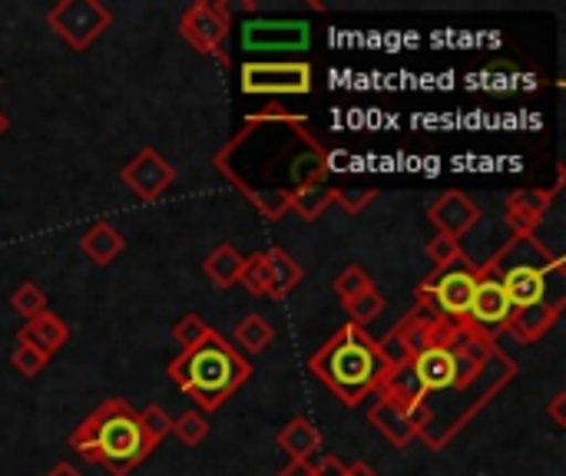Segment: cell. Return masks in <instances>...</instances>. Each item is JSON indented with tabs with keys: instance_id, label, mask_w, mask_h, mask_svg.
I'll return each instance as SVG.
<instances>
[{
	"instance_id": "obj_1",
	"label": "cell",
	"mask_w": 566,
	"mask_h": 476,
	"mask_svg": "<svg viewBox=\"0 0 566 476\" xmlns=\"http://www.w3.org/2000/svg\"><path fill=\"white\" fill-rule=\"evenodd\" d=\"M328 146L305 116L282 106L259 109L216 152V172L269 222L292 209V195L328 179Z\"/></svg>"
},
{
	"instance_id": "obj_2",
	"label": "cell",
	"mask_w": 566,
	"mask_h": 476,
	"mask_svg": "<svg viewBox=\"0 0 566 476\" xmlns=\"http://www.w3.org/2000/svg\"><path fill=\"white\" fill-rule=\"evenodd\" d=\"M70 451L86 464L106 467L113 476H126L156 451V444L146 437L139 414L123 398H106L70 434Z\"/></svg>"
},
{
	"instance_id": "obj_3",
	"label": "cell",
	"mask_w": 566,
	"mask_h": 476,
	"mask_svg": "<svg viewBox=\"0 0 566 476\" xmlns=\"http://www.w3.org/2000/svg\"><path fill=\"white\" fill-rule=\"evenodd\" d=\"M166 378L186 398H192L202 414H209L219 411L252 378V364L219 331H212L199 345L179 351V358L169 361Z\"/></svg>"
},
{
	"instance_id": "obj_4",
	"label": "cell",
	"mask_w": 566,
	"mask_h": 476,
	"mask_svg": "<svg viewBox=\"0 0 566 476\" xmlns=\"http://www.w3.org/2000/svg\"><path fill=\"white\" fill-rule=\"evenodd\" d=\"M517 361H511L504 351H497L488 368L481 371L478 381L464 384V388H448L441 394H428L421 401V408L415 411V421H418V437L431 447V451H441L451 444V437L458 431H464V424L481 411L488 408L514 378H517Z\"/></svg>"
},
{
	"instance_id": "obj_5",
	"label": "cell",
	"mask_w": 566,
	"mask_h": 476,
	"mask_svg": "<svg viewBox=\"0 0 566 476\" xmlns=\"http://www.w3.org/2000/svg\"><path fill=\"white\" fill-rule=\"evenodd\" d=\"M308 371L348 408L361 404L385 381V361L365 328L342 325L312 358Z\"/></svg>"
},
{
	"instance_id": "obj_6",
	"label": "cell",
	"mask_w": 566,
	"mask_h": 476,
	"mask_svg": "<svg viewBox=\"0 0 566 476\" xmlns=\"http://www.w3.org/2000/svg\"><path fill=\"white\" fill-rule=\"evenodd\" d=\"M239 76L249 96H308L315 86L312 63L305 60H245Z\"/></svg>"
},
{
	"instance_id": "obj_7",
	"label": "cell",
	"mask_w": 566,
	"mask_h": 476,
	"mask_svg": "<svg viewBox=\"0 0 566 476\" xmlns=\"http://www.w3.org/2000/svg\"><path fill=\"white\" fill-rule=\"evenodd\" d=\"M46 23L73 53H86L113 23V10L99 0H60L46 10Z\"/></svg>"
},
{
	"instance_id": "obj_8",
	"label": "cell",
	"mask_w": 566,
	"mask_h": 476,
	"mask_svg": "<svg viewBox=\"0 0 566 476\" xmlns=\"http://www.w3.org/2000/svg\"><path fill=\"white\" fill-rule=\"evenodd\" d=\"M229 27H232V3L222 0H196L179 17V33L186 36V43L206 56H216L222 66L229 63L226 56Z\"/></svg>"
},
{
	"instance_id": "obj_9",
	"label": "cell",
	"mask_w": 566,
	"mask_h": 476,
	"mask_svg": "<svg viewBox=\"0 0 566 476\" xmlns=\"http://www.w3.org/2000/svg\"><path fill=\"white\" fill-rule=\"evenodd\" d=\"M239 40H242V50L249 56H259V53H305L308 43H312V23L308 20H292V17H282V20L255 17V20H245L239 27Z\"/></svg>"
},
{
	"instance_id": "obj_10",
	"label": "cell",
	"mask_w": 566,
	"mask_h": 476,
	"mask_svg": "<svg viewBox=\"0 0 566 476\" xmlns=\"http://www.w3.org/2000/svg\"><path fill=\"white\" fill-rule=\"evenodd\" d=\"M474 288H478V268L468 265L464 258L454 262L451 268L431 275V298L438 315L451 318V321H468L471 302H474Z\"/></svg>"
},
{
	"instance_id": "obj_11",
	"label": "cell",
	"mask_w": 566,
	"mask_h": 476,
	"mask_svg": "<svg viewBox=\"0 0 566 476\" xmlns=\"http://www.w3.org/2000/svg\"><path fill=\"white\" fill-rule=\"evenodd\" d=\"M119 179L143 199V202H159L172 186H176V169L169 166V159H163L159 149L146 146L139 149L119 172Z\"/></svg>"
},
{
	"instance_id": "obj_12",
	"label": "cell",
	"mask_w": 566,
	"mask_h": 476,
	"mask_svg": "<svg viewBox=\"0 0 566 476\" xmlns=\"http://www.w3.org/2000/svg\"><path fill=\"white\" fill-rule=\"evenodd\" d=\"M428 222L438 229V235H448L454 242H461L478 222H481V209L471 195L448 189L444 195H438L428 209Z\"/></svg>"
},
{
	"instance_id": "obj_13",
	"label": "cell",
	"mask_w": 566,
	"mask_h": 476,
	"mask_svg": "<svg viewBox=\"0 0 566 476\" xmlns=\"http://www.w3.org/2000/svg\"><path fill=\"white\" fill-rule=\"evenodd\" d=\"M511 315H514V305L504 295L501 282L491 278V275H478V288H474V302H471V311H468V325H474L478 331L494 338L497 331H504Z\"/></svg>"
},
{
	"instance_id": "obj_14",
	"label": "cell",
	"mask_w": 566,
	"mask_h": 476,
	"mask_svg": "<svg viewBox=\"0 0 566 476\" xmlns=\"http://www.w3.org/2000/svg\"><path fill=\"white\" fill-rule=\"evenodd\" d=\"M560 195V186L554 189H521L507 199V225L514 239H531L541 222L554 212V199Z\"/></svg>"
},
{
	"instance_id": "obj_15",
	"label": "cell",
	"mask_w": 566,
	"mask_h": 476,
	"mask_svg": "<svg viewBox=\"0 0 566 476\" xmlns=\"http://www.w3.org/2000/svg\"><path fill=\"white\" fill-rule=\"evenodd\" d=\"M547 265H507L501 272H494L491 278L501 282L504 295L511 298L514 308H531V305H541L544 302V292H547Z\"/></svg>"
},
{
	"instance_id": "obj_16",
	"label": "cell",
	"mask_w": 566,
	"mask_h": 476,
	"mask_svg": "<svg viewBox=\"0 0 566 476\" xmlns=\"http://www.w3.org/2000/svg\"><path fill=\"white\" fill-rule=\"evenodd\" d=\"M411 374H415V381H418V388H421V394L428 398V394H441V391H448V388H454L458 384V368H454V355L448 351V348H424V351H418L415 358H411ZM461 388V384H458ZM421 398V401H424Z\"/></svg>"
},
{
	"instance_id": "obj_17",
	"label": "cell",
	"mask_w": 566,
	"mask_h": 476,
	"mask_svg": "<svg viewBox=\"0 0 566 476\" xmlns=\"http://www.w3.org/2000/svg\"><path fill=\"white\" fill-rule=\"evenodd\" d=\"M368 421H371L375 431H378L385 441H391L395 447H408V444L418 437V421H415V414L405 411V408L395 404V401L378 398V404L371 408Z\"/></svg>"
},
{
	"instance_id": "obj_18",
	"label": "cell",
	"mask_w": 566,
	"mask_h": 476,
	"mask_svg": "<svg viewBox=\"0 0 566 476\" xmlns=\"http://www.w3.org/2000/svg\"><path fill=\"white\" fill-rule=\"evenodd\" d=\"M17 341H27V345H33L40 355L53 358V355L70 341V328H66V321H63L60 315H53V311L46 308V311H40L36 318L23 321V328L17 331Z\"/></svg>"
},
{
	"instance_id": "obj_19",
	"label": "cell",
	"mask_w": 566,
	"mask_h": 476,
	"mask_svg": "<svg viewBox=\"0 0 566 476\" xmlns=\"http://www.w3.org/2000/svg\"><path fill=\"white\" fill-rule=\"evenodd\" d=\"M557 321H560L557 311H551V308H544V305H531V308H514V315H511V321L504 325V331H507L517 345L531 348V345H537L541 338H547L551 328H554Z\"/></svg>"
},
{
	"instance_id": "obj_20",
	"label": "cell",
	"mask_w": 566,
	"mask_h": 476,
	"mask_svg": "<svg viewBox=\"0 0 566 476\" xmlns=\"http://www.w3.org/2000/svg\"><path fill=\"white\" fill-rule=\"evenodd\" d=\"M279 447L289 454V464H308L322 451V434L308 417H292L279 431Z\"/></svg>"
},
{
	"instance_id": "obj_21",
	"label": "cell",
	"mask_w": 566,
	"mask_h": 476,
	"mask_svg": "<svg viewBox=\"0 0 566 476\" xmlns=\"http://www.w3.org/2000/svg\"><path fill=\"white\" fill-rule=\"evenodd\" d=\"M123 248H126V239H123V232H119L116 225H109V222H93V225L83 232V239H80V252H83L93 265H99V268H106L109 262H116V255H123Z\"/></svg>"
},
{
	"instance_id": "obj_22",
	"label": "cell",
	"mask_w": 566,
	"mask_h": 476,
	"mask_svg": "<svg viewBox=\"0 0 566 476\" xmlns=\"http://www.w3.org/2000/svg\"><path fill=\"white\" fill-rule=\"evenodd\" d=\"M265 255H269V268H272V292H269V298H275V302H282V298H289L298 285H302V278H305V272H302V265L285 252V248H265Z\"/></svg>"
},
{
	"instance_id": "obj_23",
	"label": "cell",
	"mask_w": 566,
	"mask_h": 476,
	"mask_svg": "<svg viewBox=\"0 0 566 476\" xmlns=\"http://www.w3.org/2000/svg\"><path fill=\"white\" fill-rule=\"evenodd\" d=\"M242 265H245V255H239V252H235V245H216V248L206 255V262H202L206 275H209L219 288H232V285H239Z\"/></svg>"
},
{
	"instance_id": "obj_24",
	"label": "cell",
	"mask_w": 566,
	"mask_h": 476,
	"mask_svg": "<svg viewBox=\"0 0 566 476\" xmlns=\"http://www.w3.org/2000/svg\"><path fill=\"white\" fill-rule=\"evenodd\" d=\"M272 338H275V331L262 315H245L232 331V341H235L232 348H239L245 355H262L272 345Z\"/></svg>"
},
{
	"instance_id": "obj_25",
	"label": "cell",
	"mask_w": 566,
	"mask_h": 476,
	"mask_svg": "<svg viewBox=\"0 0 566 476\" xmlns=\"http://www.w3.org/2000/svg\"><path fill=\"white\" fill-rule=\"evenodd\" d=\"M328 205H335V186L322 182V186H308V189L295 192L289 212H295L302 222H315V219H322L328 212Z\"/></svg>"
},
{
	"instance_id": "obj_26",
	"label": "cell",
	"mask_w": 566,
	"mask_h": 476,
	"mask_svg": "<svg viewBox=\"0 0 566 476\" xmlns=\"http://www.w3.org/2000/svg\"><path fill=\"white\" fill-rule=\"evenodd\" d=\"M239 285L249 295H255V298H269V292H272V268H269V255L265 252H255V255L245 258Z\"/></svg>"
},
{
	"instance_id": "obj_27",
	"label": "cell",
	"mask_w": 566,
	"mask_h": 476,
	"mask_svg": "<svg viewBox=\"0 0 566 476\" xmlns=\"http://www.w3.org/2000/svg\"><path fill=\"white\" fill-rule=\"evenodd\" d=\"M381 311H385V298H381V292H378V288H368V292H361L358 298L345 302L348 325H355V328L371 325L375 318H381Z\"/></svg>"
},
{
	"instance_id": "obj_28",
	"label": "cell",
	"mask_w": 566,
	"mask_h": 476,
	"mask_svg": "<svg viewBox=\"0 0 566 476\" xmlns=\"http://www.w3.org/2000/svg\"><path fill=\"white\" fill-rule=\"evenodd\" d=\"M332 288H335V295H338L342 305H345V302L358 298L361 292L375 288V282H371V275H368L361 265H345V268L338 272V278L332 282Z\"/></svg>"
},
{
	"instance_id": "obj_29",
	"label": "cell",
	"mask_w": 566,
	"mask_h": 476,
	"mask_svg": "<svg viewBox=\"0 0 566 476\" xmlns=\"http://www.w3.org/2000/svg\"><path fill=\"white\" fill-rule=\"evenodd\" d=\"M10 308L20 315V318H36L40 311H46V292L33 282H23L13 295H10Z\"/></svg>"
},
{
	"instance_id": "obj_30",
	"label": "cell",
	"mask_w": 566,
	"mask_h": 476,
	"mask_svg": "<svg viewBox=\"0 0 566 476\" xmlns=\"http://www.w3.org/2000/svg\"><path fill=\"white\" fill-rule=\"evenodd\" d=\"M172 434L186 444V447H199L209 437V421L202 411H186L182 417L172 421Z\"/></svg>"
},
{
	"instance_id": "obj_31",
	"label": "cell",
	"mask_w": 566,
	"mask_h": 476,
	"mask_svg": "<svg viewBox=\"0 0 566 476\" xmlns=\"http://www.w3.org/2000/svg\"><path fill=\"white\" fill-rule=\"evenodd\" d=\"M10 364H13V371H17V374H23V378H36L40 371H46L50 358H46V355H40V351H36L33 345H27V341H13Z\"/></svg>"
},
{
	"instance_id": "obj_32",
	"label": "cell",
	"mask_w": 566,
	"mask_h": 476,
	"mask_svg": "<svg viewBox=\"0 0 566 476\" xmlns=\"http://www.w3.org/2000/svg\"><path fill=\"white\" fill-rule=\"evenodd\" d=\"M212 335V328H209V321L202 318V315H196V311H189V315H182L179 318V325L172 328V338H176V345L186 351V348H192V345H199L202 338H209Z\"/></svg>"
},
{
	"instance_id": "obj_33",
	"label": "cell",
	"mask_w": 566,
	"mask_h": 476,
	"mask_svg": "<svg viewBox=\"0 0 566 476\" xmlns=\"http://www.w3.org/2000/svg\"><path fill=\"white\" fill-rule=\"evenodd\" d=\"M424 252H428V258L434 262V272H444V268H451L454 262L464 258L461 242H454V239H448V235H434V239L428 242Z\"/></svg>"
},
{
	"instance_id": "obj_34",
	"label": "cell",
	"mask_w": 566,
	"mask_h": 476,
	"mask_svg": "<svg viewBox=\"0 0 566 476\" xmlns=\"http://www.w3.org/2000/svg\"><path fill=\"white\" fill-rule=\"evenodd\" d=\"M139 424H143V431H146V437L159 447V441L163 437H169L172 434V417L159 408V404H149V408H143V414H139Z\"/></svg>"
},
{
	"instance_id": "obj_35",
	"label": "cell",
	"mask_w": 566,
	"mask_h": 476,
	"mask_svg": "<svg viewBox=\"0 0 566 476\" xmlns=\"http://www.w3.org/2000/svg\"><path fill=\"white\" fill-rule=\"evenodd\" d=\"M375 195H378L375 189H358V186H355V189H345V186H342V189H335V205H342L348 215H361L365 205H368Z\"/></svg>"
},
{
	"instance_id": "obj_36",
	"label": "cell",
	"mask_w": 566,
	"mask_h": 476,
	"mask_svg": "<svg viewBox=\"0 0 566 476\" xmlns=\"http://www.w3.org/2000/svg\"><path fill=\"white\" fill-rule=\"evenodd\" d=\"M305 470L312 476H352V467H348L342 457L325 454V451H318V454L305 464Z\"/></svg>"
},
{
	"instance_id": "obj_37",
	"label": "cell",
	"mask_w": 566,
	"mask_h": 476,
	"mask_svg": "<svg viewBox=\"0 0 566 476\" xmlns=\"http://www.w3.org/2000/svg\"><path fill=\"white\" fill-rule=\"evenodd\" d=\"M564 404H566V394H557V398H554V404H551V408H547V414H551V417H554V424H557V427H566Z\"/></svg>"
},
{
	"instance_id": "obj_38",
	"label": "cell",
	"mask_w": 566,
	"mask_h": 476,
	"mask_svg": "<svg viewBox=\"0 0 566 476\" xmlns=\"http://www.w3.org/2000/svg\"><path fill=\"white\" fill-rule=\"evenodd\" d=\"M46 476H83V474H80L76 467H70V464H56V467H53Z\"/></svg>"
},
{
	"instance_id": "obj_39",
	"label": "cell",
	"mask_w": 566,
	"mask_h": 476,
	"mask_svg": "<svg viewBox=\"0 0 566 476\" xmlns=\"http://www.w3.org/2000/svg\"><path fill=\"white\" fill-rule=\"evenodd\" d=\"M279 476H312V474L305 470V464H289V467H285Z\"/></svg>"
},
{
	"instance_id": "obj_40",
	"label": "cell",
	"mask_w": 566,
	"mask_h": 476,
	"mask_svg": "<svg viewBox=\"0 0 566 476\" xmlns=\"http://www.w3.org/2000/svg\"><path fill=\"white\" fill-rule=\"evenodd\" d=\"M352 476H378V474H375L368 464H355V467H352Z\"/></svg>"
},
{
	"instance_id": "obj_41",
	"label": "cell",
	"mask_w": 566,
	"mask_h": 476,
	"mask_svg": "<svg viewBox=\"0 0 566 476\" xmlns=\"http://www.w3.org/2000/svg\"><path fill=\"white\" fill-rule=\"evenodd\" d=\"M7 129H10V116H7V113L0 109V136H3Z\"/></svg>"
}]
</instances>
